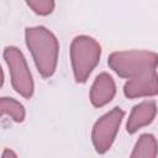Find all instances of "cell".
<instances>
[{
    "instance_id": "6da1fadb",
    "label": "cell",
    "mask_w": 158,
    "mask_h": 158,
    "mask_svg": "<svg viewBox=\"0 0 158 158\" xmlns=\"http://www.w3.org/2000/svg\"><path fill=\"white\" fill-rule=\"evenodd\" d=\"M25 42L38 73L43 78L52 77L57 69L59 54V43L54 33L44 26L27 27L25 30Z\"/></svg>"
},
{
    "instance_id": "52a82bcc",
    "label": "cell",
    "mask_w": 158,
    "mask_h": 158,
    "mask_svg": "<svg viewBox=\"0 0 158 158\" xmlns=\"http://www.w3.org/2000/svg\"><path fill=\"white\" fill-rule=\"evenodd\" d=\"M115 94H116L115 80L109 73L102 72L95 78L90 88L89 98H90V102L93 104V106L102 107L114 99Z\"/></svg>"
},
{
    "instance_id": "7c38bea8",
    "label": "cell",
    "mask_w": 158,
    "mask_h": 158,
    "mask_svg": "<svg viewBox=\"0 0 158 158\" xmlns=\"http://www.w3.org/2000/svg\"><path fill=\"white\" fill-rule=\"evenodd\" d=\"M7 157H14V158H16V153H14L12 151H9L7 148L2 152V154H1V158H7Z\"/></svg>"
},
{
    "instance_id": "8fae6325",
    "label": "cell",
    "mask_w": 158,
    "mask_h": 158,
    "mask_svg": "<svg viewBox=\"0 0 158 158\" xmlns=\"http://www.w3.org/2000/svg\"><path fill=\"white\" fill-rule=\"evenodd\" d=\"M27 6L40 16H47L54 10V0H25Z\"/></svg>"
},
{
    "instance_id": "ba28073f",
    "label": "cell",
    "mask_w": 158,
    "mask_h": 158,
    "mask_svg": "<svg viewBox=\"0 0 158 158\" xmlns=\"http://www.w3.org/2000/svg\"><path fill=\"white\" fill-rule=\"evenodd\" d=\"M156 115H157V105L153 100H144L138 105H135L128 116L126 123V131L131 135L136 133L139 128L151 125Z\"/></svg>"
},
{
    "instance_id": "7a4b0ae2",
    "label": "cell",
    "mask_w": 158,
    "mask_h": 158,
    "mask_svg": "<svg viewBox=\"0 0 158 158\" xmlns=\"http://www.w3.org/2000/svg\"><path fill=\"white\" fill-rule=\"evenodd\" d=\"M70 63L77 83H85L100 62V43L86 35L77 36L70 43Z\"/></svg>"
},
{
    "instance_id": "8992f818",
    "label": "cell",
    "mask_w": 158,
    "mask_h": 158,
    "mask_svg": "<svg viewBox=\"0 0 158 158\" xmlns=\"http://www.w3.org/2000/svg\"><path fill=\"white\" fill-rule=\"evenodd\" d=\"M123 94L128 99L158 95V73L156 69H149L128 79L123 85Z\"/></svg>"
},
{
    "instance_id": "30bf717a",
    "label": "cell",
    "mask_w": 158,
    "mask_h": 158,
    "mask_svg": "<svg viewBox=\"0 0 158 158\" xmlns=\"http://www.w3.org/2000/svg\"><path fill=\"white\" fill-rule=\"evenodd\" d=\"M0 112L1 116H10L15 122H22L26 116L23 105L20 101L7 96H2L0 99Z\"/></svg>"
},
{
    "instance_id": "3957f363",
    "label": "cell",
    "mask_w": 158,
    "mask_h": 158,
    "mask_svg": "<svg viewBox=\"0 0 158 158\" xmlns=\"http://www.w3.org/2000/svg\"><path fill=\"white\" fill-rule=\"evenodd\" d=\"M107 65L118 77L131 79L158 65V54L151 51H117L107 58Z\"/></svg>"
},
{
    "instance_id": "277c9868",
    "label": "cell",
    "mask_w": 158,
    "mask_h": 158,
    "mask_svg": "<svg viewBox=\"0 0 158 158\" xmlns=\"http://www.w3.org/2000/svg\"><path fill=\"white\" fill-rule=\"evenodd\" d=\"M2 56L9 67L12 89L22 98L30 99L33 95L35 83L23 53L15 46H7Z\"/></svg>"
},
{
    "instance_id": "5b68a950",
    "label": "cell",
    "mask_w": 158,
    "mask_h": 158,
    "mask_svg": "<svg viewBox=\"0 0 158 158\" xmlns=\"http://www.w3.org/2000/svg\"><path fill=\"white\" fill-rule=\"evenodd\" d=\"M123 117L125 111L121 107H114L94 123L91 130V142L99 154H104L111 148Z\"/></svg>"
},
{
    "instance_id": "9c48e42d",
    "label": "cell",
    "mask_w": 158,
    "mask_h": 158,
    "mask_svg": "<svg viewBox=\"0 0 158 158\" xmlns=\"http://www.w3.org/2000/svg\"><path fill=\"white\" fill-rule=\"evenodd\" d=\"M158 156V142L151 133H143L137 139L131 158H154Z\"/></svg>"
}]
</instances>
